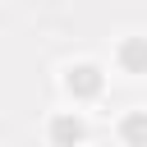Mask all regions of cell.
I'll return each instance as SVG.
<instances>
[{
	"label": "cell",
	"mask_w": 147,
	"mask_h": 147,
	"mask_svg": "<svg viewBox=\"0 0 147 147\" xmlns=\"http://www.w3.org/2000/svg\"><path fill=\"white\" fill-rule=\"evenodd\" d=\"M124 138L147 142V115H129V119H124Z\"/></svg>",
	"instance_id": "277c9868"
},
{
	"label": "cell",
	"mask_w": 147,
	"mask_h": 147,
	"mask_svg": "<svg viewBox=\"0 0 147 147\" xmlns=\"http://www.w3.org/2000/svg\"><path fill=\"white\" fill-rule=\"evenodd\" d=\"M101 87V74L92 69V64H83V69H69V92H83V96H92Z\"/></svg>",
	"instance_id": "6da1fadb"
},
{
	"label": "cell",
	"mask_w": 147,
	"mask_h": 147,
	"mask_svg": "<svg viewBox=\"0 0 147 147\" xmlns=\"http://www.w3.org/2000/svg\"><path fill=\"white\" fill-rule=\"evenodd\" d=\"M51 133H55V142H78V138H83V124H78V119H55Z\"/></svg>",
	"instance_id": "7a4b0ae2"
},
{
	"label": "cell",
	"mask_w": 147,
	"mask_h": 147,
	"mask_svg": "<svg viewBox=\"0 0 147 147\" xmlns=\"http://www.w3.org/2000/svg\"><path fill=\"white\" fill-rule=\"evenodd\" d=\"M119 60H124L129 69H147V46H142V41H129V46L119 51Z\"/></svg>",
	"instance_id": "3957f363"
}]
</instances>
